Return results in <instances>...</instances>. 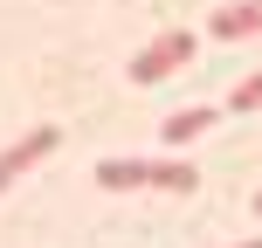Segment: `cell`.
<instances>
[{
    "instance_id": "6da1fadb",
    "label": "cell",
    "mask_w": 262,
    "mask_h": 248,
    "mask_svg": "<svg viewBox=\"0 0 262 248\" xmlns=\"http://www.w3.org/2000/svg\"><path fill=\"white\" fill-rule=\"evenodd\" d=\"M90 179L104 186V193H200V172L186 166V159H97Z\"/></svg>"
},
{
    "instance_id": "7a4b0ae2",
    "label": "cell",
    "mask_w": 262,
    "mask_h": 248,
    "mask_svg": "<svg viewBox=\"0 0 262 248\" xmlns=\"http://www.w3.org/2000/svg\"><path fill=\"white\" fill-rule=\"evenodd\" d=\"M193 49H200V35H193V28H166V35H152L138 55H131V83H138V90L166 83L180 62H193Z\"/></svg>"
},
{
    "instance_id": "3957f363",
    "label": "cell",
    "mask_w": 262,
    "mask_h": 248,
    "mask_svg": "<svg viewBox=\"0 0 262 248\" xmlns=\"http://www.w3.org/2000/svg\"><path fill=\"white\" fill-rule=\"evenodd\" d=\"M55 145H62V131H55V124H35V131H21V138H14L7 152H0V193H7V186L21 179L28 166H41V159L55 152Z\"/></svg>"
},
{
    "instance_id": "277c9868",
    "label": "cell",
    "mask_w": 262,
    "mask_h": 248,
    "mask_svg": "<svg viewBox=\"0 0 262 248\" xmlns=\"http://www.w3.org/2000/svg\"><path fill=\"white\" fill-rule=\"evenodd\" d=\"M207 35H214V41H242V35H262V0H228V7H214Z\"/></svg>"
},
{
    "instance_id": "5b68a950",
    "label": "cell",
    "mask_w": 262,
    "mask_h": 248,
    "mask_svg": "<svg viewBox=\"0 0 262 248\" xmlns=\"http://www.w3.org/2000/svg\"><path fill=\"white\" fill-rule=\"evenodd\" d=\"M214 118H221V110H207V104H193V110H172V118H166V145H172V152H180V145H193V138H200V131H207Z\"/></svg>"
},
{
    "instance_id": "8992f818",
    "label": "cell",
    "mask_w": 262,
    "mask_h": 248,
    "mask_svg": "<svg viewBox=\"0 0 262 248\" xmlns=\"http://www.w3.org/2000/svg\"><path fill=\"white\" fill-rule=\"evenodd\" d=\"M228 110H242V118H249V110H262V69H255V76H242L235 90H228Z\"/></svg>"
},
{
    "instance_id": "52a82bcc",
    "label": "cell",
    "mask_w": 262,
    "mask_h": 248,
    "mask_svg": "<svg viewBox=\"0 0 262 248\" xmlns=\"http://www.w3.org/2000/svg\"><path fill=\"white\" fill-rule=\"evenodd\" d=\"M235 248H262V235H249V241H235Z\"/></svg>"
},
{
    "instance_id": "ba28073f",
    "label": "cell",
    "mask_w": 262,
    "mask_h": 248,
    "mask_svg": "<svg viewBox=\"0 0 262 248\" xmlns=\"http://www.w3.org/2000/svg\"><path fill=\"white\" fill-rule=\"evenodd\" d=\"M255 214H262V193H255Z\"/></svg>"
}]
</instances>
